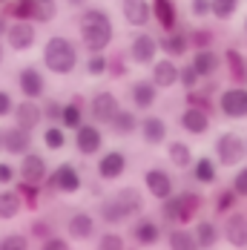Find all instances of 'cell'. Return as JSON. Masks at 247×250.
I'll return each instance as SVG.
<instances>
[{
	"mask_svg": "<svg viewBox=\"0 0 247 250\" xmlns=\"http://www.w3.org/2000/svg\"><path fill=\"white\" fill-rule=\"evenodd\" d=\"M18 196H21V201H23V207L26 204H29V207H38V187H35V184L21 181V184H18Z\"/></svg>",
	"mask_w": 247,
	"mask_h": 250,
	"instance_id": "c3c4849f",
	"label": "cell"
},
{
	"mask_svg": "<svg viewBox=\"0 0 247 250\" xmlns=\"http://www.w3.org/2000/svg\"><path fill=\"white\" fill-rule=\"evenodd\" d=\"M98 216L106 222V225H124V222H129V216L121 210V204L115 199H103L98 204Z\"/></svg>",
	"mask_w": 247,
	"mask_h": 250,
	"instance_id": "e575fe53",
	"label": "cell"
},
{
	"mask_svg": "<svg viewBox=\"0 0 247 250\" xmlns=\"http://www.w3.org/2000/svg\"><path fill=\"white\" fill-rule=\"evenodd\" d=\"M224 239L233 248H247V216L245 213H230L224 222Z\"/></svg>",
	"mask_w": 247,
	"mask_h": 250,
	"instance_id": "cb8c5ba5",
	"label": "cell"
},
{
	"mask_svg": "<svg viewBox=\"0 0 247 250\" xmlns=\"http://www.w3.org/2000/svg\"><path fill=\"white\" fill-rule=\"evenodd\" d=\"M43 144H46V150L58 152L66 147V132H63V126H46V132H43Z\"/></svg>",
	"mask_w": 247,
	"mask_h": 250,
	"instance_id": "ab89813d",
	"label": "cell"
},
{
	"mask_svg": "<svg viewBox=\"0 0 247 250\" xmlns=\"http://www.w3.org/2000/svg\"><path fill=\"white\" fill-rule=\"evenodd\" d=\"M193 178H196L198 184H216V178H219L216 161L213 158H198L196 167H193Z\"/></svg>",
	"mask_w": 247,
	"mask_h": 250,
	"instance_id": "8d00e7d4",
	"label": "cell"
},
{
	"mask_svg": "<svg viewBox=\"0 0 247 250\" xmlns=\"http://www.w3.org/2000/svg\"><path fill=\"white\" fill-rule=\"evenodd\" d=\"M155 41H158V52H164L170 61L184 58V55L190 52V38H187V32H178V29L161 35V38H155Z\"/></svg>",
	"mask_w": 247,
	"mask_h": 250,
	"instance_id": "ac0fdd59",
	"label": "cell"
},
{
	"mask_svg": "<svg viewBox=\"0 0 247 250\" xmlns=\"http://www.w3.org/2000/svg\"><path fill=\"white\" fill-rule=\"evenodd\" d=\"M216 158L222 167H239L245 158V138L239 132H222L216 138Z\"/></svg>",
	"mask_w": 247,
	"mask_h": 250,
	"instance_id": "3957f363",
	"label": "cell"
},
{
	"mask_svg": "<svg viewBox=\"0 0 247 250\" xmlns=\"http://www.w3.org/2000/svg\"><path fill=\"white\" fill-rule=\"evenodd\" d=\"M0 147L9 155H26L32 152V132H26L21 126H9L0 132Z\"/></svg>",
	"mask_w": 247,
	"mask_h": 250,
	"instance_id": "5bb4252c",
	"label": "cell"
},
{
	"mask_svg": "<svg viewBox=\"0 0 247 250\" xmlns=\"http://www.w3.org/2000/svg\"><path fill=\"white\" fill-rule=\"evenodd\" d=\"M75 150L81 152V155H98L103 150V132H101L95 124H83L75 129Z\"/></svg>",
	"mask_w": 247,
	"mask_h": 250,
	"instance_id": "8fae6325",
	"label": "cell"
},
{
	"mask_svg": "<svg viewBox=\"0 0 247 250\" xmlns=\"http://www.w3.org/2000/svg\"><path fill=\"white\" fill-rule=\"evenodd\" d=\"M138 115H135V109H118L115 112V118L109 121V129H112V135H118V138H129V135H135L138 132Z\"/></svg>",
	"mask_w": 247,
	"mask_h": 250,
	"instance_id": "484cf974",
	"label": "cell"
},
{
	"mask_svg": "<svg viewBox=\"0 0 247 250\" xmlns=\"http://www.w3.org/2000/svg\"><path fill=\"white\" fill-rule=\"evenodd\" d=\"M236 201H239V196H236L233 190H222V193L216 196V213H227Z\"/></svg>",
	"mask_w": 247,
	"mask_h": 250,
	"instance_id": "681fc988",
	"label": "cell"
},
{
	"mask_svg": "<svg viewBox=\"0 0 247 250\" xmlns=\"http://www.w3.org/2000/svg\"><path fill=\"white\" fill-rule=\"evenodd\" d=\"M149 9H152V18H158V23H161L164 32H173L175 29V3L173 0H152Z\"/></svg>",
	"mask_w": 247,
	"mask_h": 250,
	"instance_id": "d6a6232c",
	"label": "cell"
},
{
	"mask_svg": "<svg viewBox=\"0 0 247 250\" xmlns=\"http://www.w3.org/2000/svg\"><path fill=\"white\" fill-rule=\"evenodd\" d=\"M0 3H6V0H0Z\"/></svg>",
	"mask_w": 247,
	"mask_h": 250,
	"instance_id": "03108f58",
	"label": "cell"
},
{
	"mask_svg": "<svg viewBox=\"0 0 247 250\" xmlns=\"http://www.w3.org/2000/svg\"><path fill=\"white\" fill-rule=\"evenodd\" d=\"M245 69H247V58H245Z\"/></svg>",
	"mask_w": 247,
	"mask_h": 250,
	"instance_id": "be15d7a7",
	"label": "cell"
},
{
	"mask_svg": "<svg viewBox=\"0 0 247 250\" xmlns=\"http://www.w3.org/2000/svg\"><path fill=\"white\" fill-rule=\"evenodd\" d=\"M138 135L144 138V144L158 147V144L167 141V121L158 118V115H147V118L138 121Z\"/></svg>",
	"mask_w": 247,
	"mask_h": 250,
	"instance_id": "ffe728a7",
	"label": "cell"
},
{
	"mask_svg": "<svg viewBox=\"0 0 247 250\" xmlns=\"http://www.w3.org/2000/svg\"><path fill=\"white\" fill-rule=\"evenodd\" d=\"M124 61H126V58H124V52H118L115 58H109V66H106V72H109V75H115V78H121L124 72H126Z\"/></svg>",
	"mask_w": 247,
	"mask_h": 250,
	"instance_id": "db71d44e",
	"label": "cell"
},
{
	"mask_svg": "<svg viewBox=\"0 0 247 250\" xmlns=\"http://www.w3.org/2000/svg\"><path fill=\"white\" fill-rule=\"evenodd\" d=\"M66 3H69V6H75V9H81V6H86L89 0H66Z\"/></svg>",
	"mask_w": 247,
	"mask_h": 250,
	"instance_id": "91938a15",
	"label": "cell"
},
{
	"mask_svg": "<svg viewBox=\"0 0 247 250\" xmlns=\"http://www.w3.org/2000/svg\"><path fill=\"white\" fill-rule=\"evenodd\" d=\"M3 55H6V49H3V41H0V66H3Z\"/></svg>",
	"mask_w": 247,
	"mask_h": 250,
	"instance_id": "94428289",
	"label": "cell"
},
{
	"mask_svg": "<svg viewBox=\"0 0 247 250\" xmlns=\"http://www.w3.org/2000/svg\"><path fill=\"white\" fill-rule=\"evenodd\" d=\"M0 250H29V239L23 233H9L0 239Z\"/></svg>",
	"mask_w": 247,
	"mask_h": 250,
	"instance_id": "bcb514c9",
	"label": "cell"
},
{
	"mask_svg": "<svg viewBox=\"0 0 247 250\" xmlns=\"http://www.w3.org/2000/svg\"><path fill=\"white\" fill-rule=\"evenodd\" d=\"M6 43L12 52H29L38 43V26L26 23V21H15L6 29Z\"/></svg>",
	"mask_w": 247,
	"mask_h": 250,
	"instance_id": "9c48e42d",
	"label": "cell"
},
{
	"mask_svg": "<svg viewBox=\"0 0 247 250\" xmlns=\"http://www.w3.org/2000/svg\"><path fill=\"white\" fill-rule=\"evenodd\" d=\"M89 104V115H92V124L95 126H109V121L115 118V112L121 109V104H118V95L115 92H109V89H98L92 98L86 101Z\"/></svg>",
	"mask_w": 247,
	"mask_h": 250,
	"instance_id": "277c9868",
	"label": "cell"
},
{
	"mask_svg": "<svg viewBox=\"0 0 247 250\" xmlns=\"http://www.w3.org/2000/svg\"><path fill=\"white\" fill-rule=\"evenodd\" d=\"M161 216H164V222H167L170 227L178 225V210H175V199H173V196L161 201Z\"/></svg>",
	"mask_w": 247,
	"mask_h": 250,
	"instance_id": "f907efd6",
	"label": "cell"
},
{
	"mask_svg": "<svg viewBox=\"0 0 247 250\" xmlns=\"http://www.w3.org/2000/svg\"><path fill=\"white\" fill-rule=\"evenodd\" d=\"M43 66L55 75H69L78 69V43L66 35H52L43 43Z\"/></svg>",
	"mask_w": 247,
	"mask_h": 250,
	"instance_id": "7a4b0ae2",
	"label": "cell"
},
{
	"mask_svg": "<svg viewBox=\"0 0 247 250\" xmlns=\"http://www.w3.org/2000/svg\"><path fill=\"white\" fill-rule=\"evenodd\" d=\"M129 101H132V106L138 109V112H149L152 106H155V101H158V89L152 86V81H135L132 86H129Z\"/></svg>",
	"mask_w": 247,
	"mask_h": 250,
	"instance_id": "44dd1931",
	"label": "cell"
},
{
	"mask_svg": "<svg viewBox=\"0 0 247 250\" xmlns=\"http://www.w3.org/2000/svg\"><path fill=\"white\" fill-rule=\"evenodd\" d=\"M187 38H190V46H196V52L213 49V43H216V35H213L210 29H196V32H190Z\"/></svg>",
	"mask_w": 247,
	"mask_h": 250,
	"instance_id": "b9f144b4",
	"label": "cell"
},
{
	"mask_svg": "<svg viewBox=\"0 0 247 250\" xmlns=\"http://www.w3.org/2000/svg\"><path fill=\"white\" fill-rule=\"evenodd\" d=\"M121 15L124 21L135 29H144L152 21V9H149V0H121Z\"/></svg>",
	"mask_w": 247,
	"mask_h": 250,
	"instance_id": "d6986e66",
	"label": "cell"
},
{
	"mask_svg": "<svg viewBox=\"0 0 247 250\" xmlns=\"http://www.w3.org/2000/svg\"><path fill=\"white\" fill-rule=\"evenodd\" d=\"M245 32H247V21H245Z\"/></svg>",
	"mask_w": 247,
	"mask_h": 250,
	"instance_id": "e7e4bbea",
	"label": "cell"
},
{
	"mask_svg": "<svg viewBox=\"0 0 247 250\" xmlns=\"http://www.w3.org/2000/svg\"><path fill=\"white\" fill-rule=\"evenodd\" d=\"M55 15H58V9H55V0H35V18H32V23H52L55 21Z\"/></svg>",
	"mask_w": 247,
	"mask_h": 250,
	"instance_id": "f35d334b",
	"label": "cell"
},
{
	"mask_svg": "<svg viewBox=\"0 0 247 250\" xmlns=\"http://www.w3.org/2000/svg\"><path fill=\"white\" fill-rule=\"evenodd\" d=\"M178 124H181L184 132H190V135H207V129H210V115L201 112V109H196V106H187V109L181 112Z\"/></svg>",
	"mask_w": 247,
	"mask_h": 250,
	"instance_id": "d4e9b609",
	"label": "cell"
},
{
	"mask_svg": "<svg viewBox=\"0 0 247 250\" xmlns=\"http://www.w3.org/2000/svg\"><path fill=\"white\" fill-rule=\"evenodd\" d=\"M173 199H175V210H178V225H190L198 216L201 204H204V199L198 193H193V190H184V193H178Z\"/></svg>",
	"mask_w": 247,
	"mask_h": 250,
	"instance_id": "603a6c76",
	"label": "cell"
},
{
	"mask_svg": "<svg viewBox=\"0 0 247 250\" xmlns=\"http://www.w3.org/2000/svg\"><path fill=\"white\" fill-rule=\"evenodd\" d=\"M66 233H69V239H75V242L92 239L95 236V216L86 213V210H75L72 216L66 219Z\"/></svg>",
	"mask_w": 247,
	"mask_h": 250,
	"instance_id": "2e32d148",
	"label": "cell"
},
{
	"mask_svg": "<svg viewBox=\"0 0 247 250\" xmlns=\"http://www.w3.org/2000/svg\"><path fill=\"white\" fill-rule=\"evenodd\" d=\"M29 233H32V239H35V242H43V239H49L55 230H52L49 219H35V222L29 225Z\"/></svg>",
	"mask_w": 247,
	"mask_h": 250,
	"instance_id": "ee69618b",
	"label": "cell"
},
{
	"mask_svg": "<svg viewBox=\"0 0 247 250\" xmlns=\"http://www.w3.org/2000/svg\"><path fill=\"white\" fill-rule=\"evenodd\" d=\"M83 106H86V98L72 95L69 104H63V109H61V126L63 129H78L83 124Z\"/></svg>",
	"mask_w": 247,
	"mask_h": 250,
	"instance_id": "4316f807",
	"label": "cell"
},
{
	"mask_svg": "<svg viewBox=\"0 0 247 250\" xmlns=\"http://www.w3.org/2000/svg\"><path fill=\"white\" fill-rule=\"evenodd\" d=\"M6 29H9V21H6V18H3V15H0V38H3V35H6Z\"/></svg>",
	"mask_w": 247,
	"mask_h": 250,
	"instance_id": "680465c9",
	"label": "cell"
},
{
	"mask_svg": "<svg viewBox=\"0 0 247 250\" xmlns=\"http://www.w3.org/2000/svg\"><path fill=\"white\" fill-rule=\"evenodd\" d=\"M190 233H193V239H196L198 250H213L219 245V225L210 222V219L196 222V230H190Z\"/></svg>",
	"mask_w": 247,
	"mask_h": 250,
	"instance_id": "f1b7e54d",
	"label": "cell"
},
{
	"mask_svg": "<svg viewBox=\"0 0 247 250\" xmlns=\"http://www.w3.org/2000/svg\"><path fill=\"white\" fill-rule=\"evenodd\" d=\"M112 199L121 204V210L132 219V216H138L141 210H144V196H141V190L138 187H121Z\"/></svg>",
	"mask_w": 247,
	"mask_h": 250,
	"instance_id": "f546056e",
	"label": "cell"
},
{
	"mask_svg": "<svg viewBox=\"0 0 247 250\" xmlns=\"http://www.w3.org/2000/svg\"><path fill=\"white\" fill-rule=\"evenodd\" d=\"M144 187H147V193L152 196L155 201H164L173 196V175L167 173V170H161V167H149L144 170Z\"/></svg>",
	"mask_w": 247,
	"mask_h": 250,
	"instance_id": "7c38bea8",
	"label": "cell"
},
{
	"mask_svg": "<svg viewBox=\"0 0 247 250\" xmlns=\"http://www.w3.org/2000/svg\"><path fill=\"white\" fill-rule=\"evenodd\" d=\"M0 152H3V147H0Z\"/></svg>",
	"mask_w": 247,
	"mask_h": 250,
	"instance_id": "003e7915",
	"label": "cell"
},
{
	"mask_svg": "<svg viewBox=\"0 0 247 250\" xmlns=\"http://www.w3.org/2000/svg\"><path fill=\"white\" fill-rule=\"evenodd\" d=\"M12 115H15V126H21V129H26V132H35L38 126L43 124L41 104H38V101H29V98H23L21 104H15Z\"/></svg>",
	"mask_w": 247,
	"mask_h": 250,
	"instance_id": "4fadbf2b",
	"label": "cell"
},
{
	"mask_svg": "<svg viewBox=\"0 0 247 250\" xmlns=\"http://www.w3.org/2000/svg\"><path fill=\"white\" fill-rule=\"evenodd\" d=\"M126 155H124L121 150H109L103 152L98 158V178L101 181H115V178H121L124 173H126Z\"/></svg>",
	"mask_w": 247,
	"mask_h": 250,
	"instance_id": "9a60e30c",
	"label": "cell"
},
{
	"mask_svg": "<svg viewBox=\"0 0 247 250\" xmlns=\"http://www.w3.org/2000/svg\"><path fill=\"white\" fill-rule=\"evenodd\" d=\"M190 66L196 69V75L201 78V81H210V78L219 75V69H222V55L216 49H201V52L193 55Z\"/></svg>",
	"mask_w": 247,
	"mask_h": 250,
	"instance_id": "e0dca14e",
	"label": "cell"
},
{
	"mask_svg": "<svg viewBox=\"0 0 247 250\" xmlns=\"http://www.w3.org/2000/svg\"><path fill=\"white\" fill-rule=\"evenodd\" d=\"M41 250H72V248H69V242H66L63 236H55V233H52L49 239L41 242Z\"/></svg>",
	"mask_w": 247,
	"mask_h": 250,
	"instance_id": "f5cc1de1",
	"label": "cell"
},
{
	"mask_svg": "<svg viewBox=\"0 0 247 250\" xmlns=\"http://www.w3.org/2000/svg\"><path fill=\"white\" fill-rule=\"evenodd\" d=\"M23 213V201L18 196V190H3L0 193V222H12Z\"/></svg>",
	"mask_w": 247,
	"mask_h": 250,
	"instance_id": "1f68e13d",
	"label": "cell"
},
{
	"mask_svg": "<svg viewBox=\"0 0 247 250\" xmlns=\"http://www.w3.org/2000/svg\"><path fill=\"white\" fill-rule=\"evenodd\" d=\"M239 199H247V167H242L239 173L233 175V187H230Z\"/></svg>",
	"mask_w": 247,
	"mask_h": 250,
	"instance_id": "816d5d0a",
	"label": "cell"
},
{
	"mask_svg": "<svg viewBox=\"0 0 247 250\" xmlns=\"http://www.w3.org/2000/svg\"><path fill=\"white\" fill-rule=\"evenodd\" d=\"M61 109H63V104H58L55 98H46L41 104V115H43V124L49 126H61Z\"/></svg>",
	"mask_w": 247,
	"mask_h": 250,
	"instance_id": "60d3db41",
	"label": "cell"
},
{
	"mask_svg": "<svg viewBox=\"0 0 247 250\" xmlns=\"http://www.w3.org/2000/svg\"><path fill=\"white\" fill-rule=\"evenodd\" d=\"M239 3L242 0H210V15L216 21H233V15L239 12Z\"/></svg>",
	"mask_w": 247,
	"mask_h": 250,
	"instance_id": "74e56055",
	"label": "cell"
},
{
	"mask_svg": "<svg viewBox=\"0 0 247 250\" xmlns=\"http://www.w3.org/2000/svg\"><path fill=\"white\" fill-rule=\"evenodd\" d=\"M178 83H181L187 92H193V89L201 86V78L196 75V69H193L190 63H184V66H178Z\"/></svg>",
	"mask_w": 247,
	"mask_h": 250,
	"instance_id": "7bdbcfd3",
	"label": "cell"
},
{
	"mask_svg": "<svg viewBox=\"0 0 247 250\" xmlns=\"http://www.w3.org/2000/svg\"><path fill=\"white\" fill-rule=\"evenodd\" d=\"M46 181H49L52 193H63V196H72V193H78V190L83 187L81 173L75 170V164H69V161H63L55 173L46 175Z\"/></svg>",
	"mask_w": 247,
	"mask_h": 250,
	"instance_id": "5b68a950",
	"label": "cell"
},
{
	"mask_svg": "<svg viewBox=\"0 0 247 250\" xmlns=\"http://www.w3.org/2000/svg\"><path fill=\"white\" fill-rule=\"evenodd\" d=\"M18 178V170L12 167V164H6V161H0V184H12Z\"/></svg>",
	"mask_w": 247,
	"mask_h": 250,
	"instance_id": "6f0895ef",
	"label": "cell"
},
{
	"mask_svg": "<svg viewBox=\"0 0 247 250\" xmlns=\"http://www.w3.org/2000/svg\"><path fill=\"white\" fill-rule=\"evenodd\" d=\"M216 104H219L224 118H233V121L247 118V89L245 86H227Z\"/></svg>",
	"mask_w": 247,
	"mask_h": 250,
	"instance_id": "8992f818",
	"label": "cell"
},
{
	"mask_svg": "<svg viewBox=\"0 0 247 250\" xmlns=\"http://www.w3.org/2000/svg\"><path fill=\"white\" fill-rule=\"evenodd\" d=\"M152 86L155 89H173L175 83H178V63L170 61V58H161V61H155L152 63Z\"/></svg>",
	"mask_w": 247,
	"mask_h": 250,
	"instance_id": "7402d4cb",
	"label": "cell"
},
{
	"mask_svg": "<svg viewBox=\"0 0 247 250\" xmlns=\"http://www.w3.org/2000/svg\"><path fill=\"white\" fill-rule=\"evenodd\" d=\"M167 248L170 250H198L196 239L187 227H170V236H167Z\"/></svg>",
	"mask_w": 247,
	"mask_h": 250,
	"instance_id": "d590c367",
	"label": "cell"
},
{
	"mask_svg": "<svg viewBox=\"0 0 247 250\" xmlns=\"http://www.w3.org/2000/svg\"><path fill=\"white\" fill-rule=\"evenodd\" d=\"M106 66H109V58H106L103 52L86 58V72H89V75H106Z\"/></svg>",
	"mask_w": 247,
	"mask_h": 250,
	"instance_id": "f6af8a7d",
	"label": "cell"
},
{
	"mask_svg": "<svg viewBox=\"0 0 247 250\" xmlns=\"http://www.w3.org/2000/svg\"><path fill=\"white\" fill-rule=\"evenodd\" d=\"M95 250H126V245H124L121 233H103L98 239V248Z\"/></svg>",
	"mask_w": 247,
	"mask_h": 250,
	"instance_id": "7dc6e473",
	"label": "cell"
},
{
	"mask_svg": "<svg viewBox=\"0 0 247 250\" xmlns=\"http://www.w3.org/2000/svg\"><path fill=\"white\" fill-rule=\"evenodd\" d=\"M78 35H81V49L89 52V55H98V52H106L109 43L115 41V26H112V18L103 12V9H83L78 15Z\"/></svg>",
	"mask_w": 247,
	"mask_h": 250,
	"instance_id": "6da1fadb",
	"label": "cell"
},
{
	"mask_svg": "<svg viewBox=\"0 0 247 250\" xmlns=\"http://www.w3.org/2000/svg\"><path fill=\"white\" fill-rule=\"evenodd\" d=\"M132 236L141 248H155L161 242V225L152 222V219H138L135 227H132Z\"/></svg>",
	"mask_w": 247,
	"mask_h": 250,
	"instance_id": "83f0119b",
	"label": "cell"
},
{
	"mask_svg": "<svg viewBox=\"0 0 247 250\" xmlns=\"http://www.w3.org/2000/svg\"><path fill=\"white\" fill-rule=\"evenodd\" d=\"M222 63H227V69H230V81H233V86H242V83H247L245 55H242L239 49H227L222 55Z\"/></svg>",
	"mask_w": 247,
	"mask_h": 250,
	"instance_id": "4dcf8cb0",
	"label": "cell"
},
{
	"mask_svg": "<svg viewBox=\"0 0 247 250\" xmlns=\"http://www.w3.org/2000/svg\"><path fill=\"white\" fill-rule=\"evenodd\" d=\"M18 89L23 92V98L41 101L46 95V78H43V72H41L35 63H29V66H23V69L18 72Z\"/></svg>",
	"mask_w": 247,
	"mask_h": 250,
	"instance_id": "ba28073f",
	"label": "cell"
},
{
	"mask_svg": "<svg viewBox=\"0 0 247 250\" xmlns=\"http://www.w3.org/2000/svg\"><path fill=\"white\" fill-rule=\"evenodd\" d=\"M245 155H247V138H245Z\"/></svg>",
	"mask_w": 247,
	"mask_h": 250,
	"instance_id": "6125c7cd",
	"label": "cell"
},
{
	"mask_svg": "<svg viewBox=\"0 0 247 250\" xmlns=\"http://www.w3.org/2000/svg\"><path fill=\"white\" fill-rule=\"evenodd\" d=\"M129 58H132V63H138V66H152V63L158 61V41H155V35L138 32V35L132 38V43H129Z\"/></svg>",
	"mask_w": 247,
	"mask_h": 250,
	"instance_id": "52a82bcc",
	"label": "cell"
},
{
	"mask_svg": "<svg viewBox=\"0 0 247 250\" xmlns=\"http://www.w3.org/2000/svg\"><path fill=\"white\" fill-rule=\"evenodd\" d=\"M12 109H15V101H12V95H9L6 89H0V118L12 115Z\"/></svg>",
	"mask_w": 247,
	"mask_h": 250,
	"instance_id": "9f6ffc18",
	"label": "cell"
},
{
	"mask_svg": "<svg viewBox=\"0 0 247 250\" xmlns=\"http://www.w3.org/2000/svg\"><path fill=\"white\" fill-rule=\"evenodd\" d=\"M190 12H193V18H207L210 15V0H190Z\"/></svg>",
	"mask_w": 247,
	"mask_h": 250,
	"instance_id": "11a10c76",
	"label": "cell"
},
{
	"mask_svg": "<svg viewBox=\"0 0 247 250\" xmlns=\"http://www.w3.org/2000/svg\"><path fill=\"white\" fill-rule=\"evenodd\" d=\"M167 158H170V164L178 167V170L193 167V150H190L184 141H170V144H167Z\"/></svg>",
	"mask_w": 247,
	"mask_h": 250,
	"instance_id": "836d02e7",
	"label": "cell"
},
{
	"mask_svg": "<svg viewBox=\"0 0 247 250\" xmlns=\"http://www.w3.org/2000/svg\"><path fill=\"white\" fill-rule=\"evenodd\" d=\"M18 175H21V181H26V184L41 187V184L46 181V175H49V164H46L43 155H38V152H26V155H21Z\"/></svg>",
	"mask_w": 247,
	"mask_h": 250,
	"instance_id": "30bf717a",
	"label": "cell"
}]
</instances>
